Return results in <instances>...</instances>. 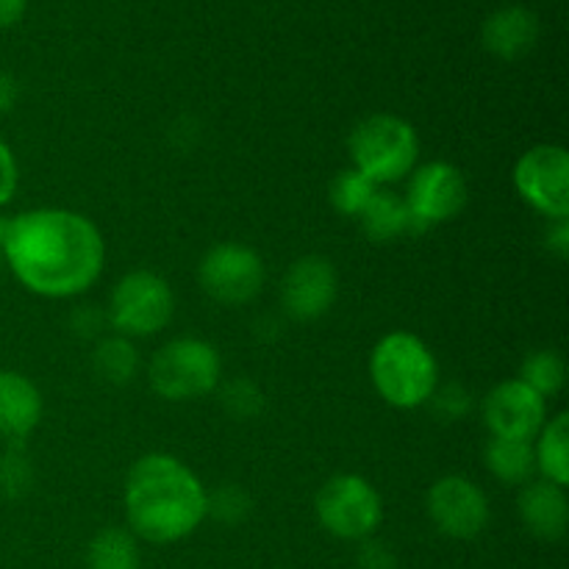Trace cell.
I'll use <instances>...</instances> for the list:
<instances>
[{"instance_id":"cell-30","label":"cell","mask_w":569,"mask_h":569,"mask_svg":"<svg viewBox=\"0 0 569 569\" xmlns=\"http://www.w3.org/2000/svg\"><path fill=\"white\" fill-rule=\"evenodd\" d=\"M548 248L553 250L559 259H567L569 256V222L567 220H550L548 228Z\"/></svg>"},{"instance_id":"cell-2","label":"cell","mask_w":569,"mask_h":569,"mask_svg":"<svg viewBox=\"0 0 569 569\" xmlns=\"http://www.w3.org/2000/svg\"><path fill=\"white\" fill-rule=\"evenodd\" d=\"M122 503L133 537L150 545L181 542L209 517L203 481L170 453H148L133 461Z\"/></svg>"},{"instance_id":"cell-15","label":"cell","mask_w":569,"mask_h":569,"mask_svg":"<svg viewBox=\"0 0 569 569\" xmlns=\"http://www.w3.org/2000/svg\"><path fill=\"white\" fill-rule=\"evenodd\" d=\"M42 420V395L22 372L0 370V437L20 445Z\"/></svg>"},{"instance_id":"cell-16","label":"cell","mask_w":569,"mask_h":569,"mask_svg":"<svg viewBox=\"0 0 569 569\" xmlns=\"http://www.w3.org/2000/svg\"><path fill=\"white\" fill-rule=\"evenodd\" d=\"M483 48L503 61H517L531 53L539 39V20L526 6H506L487 17L481 28Z\"/></svg>"},{"instance_id":"cell-22","label":"cell","mask_w":569,"mask_h":569,"mask_svg":"<svg viewBox=\"0 0 569 569\" xmlns=\"http://www.w3.org/2000/svg\"><path fill=\"white\" fill-rule=\"evenodd\" d=\"M520 381L526 387H531L539 398H553L565 389L567 381V365L556 350H537V353L528 356L522 361L520 370Z\"/></svg>"},{"instance_id":"cell-19","label":"cell","mask_w":569,"mask_h":569,"mask_svg":"<svg viewBox=\"0 0 569 569\" xmlns=\"http://www.w3.org/2000/svg\"><path fill=\"white\" fill-rule=\"evenodd\" d=\"M483 461L487 470L498 478L500 483L509 487H526L537 472V461H533V445L517 442V439H489L487 450H483Z\"/></svg>"},{"instance_id":"cell-32","label":"cell","mask_w":569,"mask_h":569,"mask_svg":"<svg viewBox=\"0 0 569 569\" xmlns=\"http://www.w3.org/2000/svg\"><path fill=\"white\" fill-rule=\"evenodd\" d=\"M14 103H17V81L9 76V72L0 70V117L9 114Z\"/></svg>"},{"instance_id":"cell-10","label":"cell","mask_w":569,"mask_h":569,"mask_svg":"<svg viewBox=\"0 0 569 569\" xmlns=\"http://www.w3.org/2000/svg\"><path fill=\"white\" fill-rule=\"evenodd\" d=\"M426 509L439 533L450 539H476L489 526V498L472 478L445 476L428 489Z\"/></svg>"},{"instance_id":"cell-1","label":"cell","mask_w":569,"mask_h":569,"mask_svg":"<svg viewBox=\"0 0 569 569\" xmlns=\"http://www.w3.org/2000/svg\"><path fill=\"white\" fill-rule=\"evenodd\" d=\"M11 276L48 300L78 298L103 272L106 242L89 217L70 209H31L11 217L0 248Z\"/></svg>"},{"instance_id":"cell-24","label":"cell","mask_w":569,"mask_h":569,"mask_svg":"<svg viewBox=\"0 0 569 569\" xmlns=\"http://www.w3.org/2000/svg\"><path fill=\"white\" fill-rule=\"evenodd\" d=\"M222 409L228 411V417L233 420H253L256 415H261L264 409V392L256 387L250 378H233L222 387L220 392Z\"/></svg>"},{"instance_id":"cell-21","label":"cell","mask_w":569,"mask_h":569,"mask_svg":"<svg viewBox=\"0 0 569 569\" xmlns=\"http://www.w3.org/2000/svg\"><path fill=\"white\" fill-rule=\"evenodd\" d=\"M92 367L106 383H114V387H122V383H131L139 372V350L133 348L131 339L120 337H106L100 339L98 348L92 353Z\"/></svg>"},{"instance_id":"cell-8","label":"cell","mask_w":569,"mask_h":569,"mask_svg":"<svg viewBox=\"0 0 569 569\" xmlns=\"http://www.w3.org/2000/svg\"><path fill=\"white\" fill-rule=\"evenodd\" d=\"M198 283L220 306H248L264 289V261L242 242H220L203 253Z\"/></svg>"},{"instance_id":"cell-11","label":"cell","mask_w":569,"mask_h":569,"mask_svg":"<svg viewBox=\"0 0 569 569\" xmlns=\"http://www.w3.org/2000/svg\"><path fill=\"white\" fill-rule=\"evenodd\" d=\"M411 172L415 176H411L403 200L422 228L448 222L465 211L470 187L459 167L448 164V161H428Z\"/></svg>"},{"instance_id":"cell-23","label":"cell","mask_w":569,"mask_h":569,"mask_svg":"<svg viewBox=\"0 0 569 569\" xmlns=\"http://www.w3.org/2000/svg\"><path fill=\"white\" fill-rule=\"evenodd\" d=\"M376 192H378L376 183H372L370 178L361 176L359 170H353V167L339 170L337 176H333L331 187H328L331 206L342 217H361V211L367 209V203H370Z\"/></svg>"},{"instance_id":"cell-29","label":"cell","mask_w":569,"mask_h":569,"mask_svg":"<svg viewBox=\"0 0 569 569\" xmlns=\"http://www.w3.org/2000/svg\"><path fill=\"white\" fill-rule=\"evenodd\" d=\"M359 569H395L392 550L372 542V539H365L359 550Z\"/></svg>"},{"instance_id":"cell-4","label":"cell","mask_w":569,"mask_h":569,"mask_svg":"<svg viewBox=\"0 0 569 569\" xmlns=\"http://www.w3.org/2000/svg\"><path fill=\"white\" fill-rule=\"evenodd\" d=\"M353 170L376 187L411 176L420 159V137L415 126L398 114H370L350 131L348 139Z\"/></svg>"},{"instance_id":"cell-3","label":"cell","mask_w":569,"mask_h":569,"mask_svg":"<svg viewBox=\"0 0 569 569\" xmlns=\"http://www.w3.org/2000/svg\"><path fill=\"white\" fill-rule=\"evenodd\" d=\"M370 381L383 403L420 409L439 387L437 356L411 331H389L370 353Z\"/></svg>"},{"instance_id":"cell-26","label":"cell","mask_w":569,"mask_h":569,"mask_svg":"<svg viewBox=\"0 0 569 569\" xmlns=\"http://www.w3.org/2000/svg\"><path fill=\"white\" fill-rule=\"evenodd\" d=\"M209 515L226 526H237L250 515V498L239 483H222L209 492Z\"/></svg>"},{"instance_id":"cell-9","label":"cell","mask_w":569,"mask_h":569,"mask_svg":"<svg viewBox=\"0 0 569 569\" xmlns=\"http://www.w3.org/2000/svg\"><path fill=\"white\" fill-rule=\"evenodd\" d=\"M515 189L548 220L569 217V153L565 144H533L517 159Z\"/></svg>"},{"instance_id":"cell-12","label":"cell","mask_w":569,"mask_h":569,"mask_svg":"<svg viewBox=\"0 0 569 569\" xmlns=\"http://www.w3.org/2000/svg\"><path fill=\"white\" fill-rule=\"evenodd\" d=\"M483 420L495 439L533 442L548 422V400L539 398L520 378H511L483 398Z\"/></svg>"},{"instance_id":"cell-14","label":"cell","mask_w":569,"mask_h":569,"mask_svg":"<svg viewBox=\"0 0 569 569\" xmlns=\"http://www.w3.org/2000/svg\"><path fill=\"white\" fill-rule=\"evenodd\" d=\"M522 526L542 542H559L569 526L567 489L550 481H528L517 498Z\"/></svg>"},{"instance_id":"cell-27","label":"cell","mask_w":569,"mask_h":569,"mask_svg":"<svg viewBox=\"0 0 569 569\" xmlns=\"http://www.w3.org/2000/svg\"><path fill=\"white\" fill-rule=\"evenodd\" d=\"M428 403L433 406V415L445 417L448 422L461 420V417L470 415L472 409V395L467 392L459 383H448V387H437V392L431 395Z\"/></svg>"},{"instance_id":"cell-13","label":"cell","mask_w":569,"mask_h":569,"mask_svg":"<svg viewBox=\"0 0 569 569\" xmlns=\"http://www.w3.org/2000/svg\"><path fill=\"white\" fill-rule=\"evenodd\" d=\"M337 270L322 256H303L287 270L281 283V303L292 320L311 322L328 315L337 300Z\"/></svg>"},{"instance_id":"cell-6","label":"cell","mask_w":569,"mask_h":569,"mask_svg":"<svg viewBox=\"0 0 569 569\" xmlns=\"http://www.w3.org/2000/svg\"><path fill=\"white\" fill-rule=\"evenodd\" d=\"M317 522L331 537L345 542H365L383 520V500L367 478L356 472L328 478L315 498Z\"/></svg>"},{"instance_id":"cell-20","label":"cell","mask_w":569,"mask_h":569,"mask_svg":"<svg viewBox=\"0 0 569 569\" xmlns=\"http://www.w3.org/2000/svg\"><path fill=\"white\" fill-rule=\"evenodd\" d=\"M137 537L126 528H103L92 537L87 548L89 569H139Z\"/></svg>"},{"instance_id":"cell-5","label":"cell","mask_w":569,"mask_h":569,"mask_svg":"<svg viewBox=\"0 0 569 569\" xmlns=\"http://www.w3.org/2000/svg\"><path fill=\"white\" fill-rule=\"evenodd\" d=\"M222 376L220 350L198 337L170 339L150 359V387L170 403L206 398L217 389Z\"/></svg>"},{"instance_id":"cell-31","label":"cell","mask_w":569,"mask_h":569,"mask_svg":"<svg viewBox=\"0 0 569 569\" xmlns=\"http://www.w3.org/2000/svg\"><path fill=\"white\" fill-rule=\"evenodd\" d=\"M28 0H0V28H11L26 14Z\"/></svg>"},{"instance_id":"cell-33","label":"cell","mask_w":569,"mask_h":569,"mask_svg":"<svg viewBox=\"0 0 569 569\" xmlns=\"http://www.w3.org/2000/svg\"><path fill=\"white\" fill-rule=\"evenodd\" d=\"M9 222H11V217H3V214H0V248H3L6 233H9Z\"/></svg>"},{"instance_id":"cell-7","label":"cell","mask_w":569,"mask_h":569,"mask_svg":"<svg viewBox=\"0 0 569 569\" xmlns=\"http://www.w3.org/2000/svg\"><path fill=\"white\" fill-rule=\"evenodd\" d=\"M176 315L172 287L150 270H133L117 281L109 298V322L120 337H156Z\"/></svg>"},{"instance_id":"cell-17","label":"cell","mask_w":569,"mask_h":569,"mask_svg":"<svg viewBox=\"0 0 569 569\" xmlns=\"http://www.w3.org/2000/svg\"><path fill=\"white\" fill-rule=\"evenodd\" d=\"M359 222L365 237L376 244H387L400 237H411V233L426 231V228L415 220V214L409 211L406 200L392 192H383V189H378V192L372 194L367 209L361 211Z\"/></svg>"},{"instance_id":"cell-25","label":"cell","mask_w":569,"mask_h":569,"mask_svg":"<svg viewBox=\"0 0 569 569\" xmlns=\"http://www.w3.org/2000/svg\"><path fill=\"white\" fill-rule=\"evenodd\" d=\"M33 483V467L31 459L20 445H11L3 456H0V495L3 498H22Z\"/></svg>"},{"instance_id":"cell-28","label":"cell","mask_w":569,"mask_h":569,"mask_svg":"<svg viewBox=\"0 0 569 569\" xmlns=\"http://www.w3.org/2000/svg\"><path fill=\"white\" fill-rule=\"evenodd\" d=\"M20 187V167H17V156L9 144L0 139V209L11 203Z\"/></svg>"},{"instance_id":"cell-18","label":"cell","mask_w":569,"mask_h":569,"mask_svg":"<svg viewBox=\"0 0 569 569\" xmlns=\"http://www.w3.org/2000/svg\"><path fill=\"white\" fill-rule=\"evenodd\" d=\"M533 461L537 472H542L545 481L565 487L569 483V415L561 411L553 420L542 426L533 445Z\"/></svg>"}]
</instances>
